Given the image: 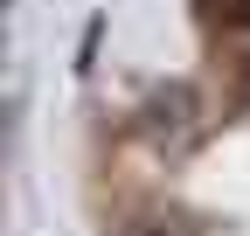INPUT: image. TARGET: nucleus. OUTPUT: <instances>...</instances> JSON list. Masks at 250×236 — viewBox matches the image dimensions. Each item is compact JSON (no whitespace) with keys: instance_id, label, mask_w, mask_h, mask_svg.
<instances>
[{"instance_id":"nucleus-1","label":"nucleus","mask_w":250,"mask_h":236,"mask_svg":"<svg viewBox=\"0 0 250 236\" xmlns=\"http://www.w3.org/2000/svg\"><path fill=\"white\" fill-rule=\"evenodd\" d=\"M118 236H181V229H174V222H125Z\"/></svg>"}]
</instances>
